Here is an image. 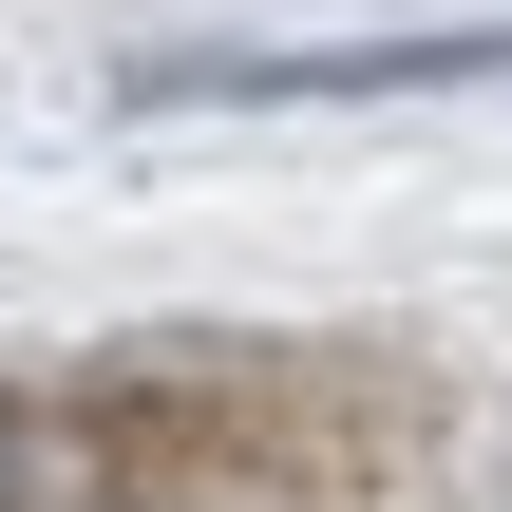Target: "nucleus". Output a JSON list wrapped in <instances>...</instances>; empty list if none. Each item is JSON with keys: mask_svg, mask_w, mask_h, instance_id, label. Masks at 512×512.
I'll list each match as a JSON object with an SVG mask.
<instances>
[{"mask_svg": "<svg viewBox=\"0 0 512 512\" xmlns=\"http://www.w3.org/2000/svg\"><path fill=\"white\" fill-rule=\"evenodd\" d=\"M0 512H19V475H0Z\"/></svg>", "mask_w": 512, "mask_h": 512, "instance_id": "f257e3e1", "label": "nucleus"}]
</instances>
